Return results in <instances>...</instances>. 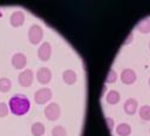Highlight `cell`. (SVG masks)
<instances>
[{
    "label": "cell",
    "mask_w": 150,
    "mask_h": 136,
    "mask_svg": "<svg viewBox=\"0 0 150 136\" xmlns=\"http://www.w3.org/2000/svg\"><path fill=\"white\" fill-rule=\"evenodd\" d=\"M8 106L15 116H23L30 110V101L24 94H16L10 99Z\"/></svg>",
    "instance_id": "1"
},
{
    "label": "cell",
    "mask_w": 150,
    "mask_h": 136,
    "mask_svg": "<svg viewBox=\"0 0 150 136\" xmlns=\"http://www.w3.org/2000/svg\"><path fill=\"white\" fill-rule=\"evenodd\" d=\"M28 39H29L30 43L39 45L43 39V30L41 29V27H39L37 24H33V26L29 28Z\"/></svg>",
    "instance_id": "2"
},
{
    "label": "cell",
    "mask_w": 150,
    "mask_h": 136,
    "mask_svg": "<svg viewBox=\"0 0 150 136\" xmlns=\"http://www.w3.org/2000/svg\"><path fill=\"white\" fill-rule=\"evenodd\" d=\"M52 90L49 88H41L35 93V103L39 105H45L52 99Z\"/></svg>",
    "instance_id": "3"
},
{
    "label": "cell",
    "mask_w": 150,
    "mask_h": 136,
    "mask_svg": "<svg viewBox=\"0 0 150 136\" xmlns=\"http://www.w3.org/2000/svg\"><path fill=\"white\" fill-rule=\"evenodd\" d=\"M45 116L48 120H57L60 117V107L58 104L52 103L45 107Z\"/></svg>",
    "instance_id": "4"
},
{
    "label": "cell",
    "mask_w": 150,
    "mask_h": 136,
    "mask_svg": "<svg viewBox=\"0 0 150 136\" xmlns=\"http://www.w3.org/2000/svg\"><path fill=\"white\" fill-rule=\"evenodd\" d=\"M33 80H34V72L30 69L22 71L18 76V83L22 87H29V85H31Z\"/></svg>",
    "instance_id": "5"
},
{
    "label": "cell",
    "mask_w": 150,
    "mask_h": 136,
    "mask_svg": "<svg viewBox=\"0 0 150 136\" xmlns=\"http://www.w3.org/2000/svg\"><path fill=\"white\" fill-rule=\"evenodd\" d=\"M51 54H52V47L49 42H43L37 49V57L42 61H47L51 58Z\"/></svg>",
    "instance_id": "6"
},
{
    "label": "cell",
    "mask_w": 150,
    "mask_h": 136,
    "mask_svg": "<svg viewBox=\"0 0 150 136\" xmlns=\"http://www.w3.org/2000/svg\"><path fill=\"white\" fill-rule=\"evenodd\" d=\"M36 78L41 84H47L52 80V71L48 68H41L36 73Z\"/></svg>",
    "instance_id": "7"
},
{
    "label": "cell",
    "mask_w": 150,
    "mask_h": 136,
    "mask_svg": "<svg viewBox=\"0 0 150 136\" xmlns=\"http://www.w3.org/2000/svg\"><path fill=\"white\" fill-rule=\"evenodd\" d=\"M120 78H121L122 83L130 85V84H133V83L136 82V80H137V73H136L132 69H125V70H122V72H121Z\"/></svg>",
    "instance_id": "8"
},
{
    "label": "cell",
    "mask_w": 150,
    "mask_h": 136,
    "mask_svg": "<svg viewBox=\"0 0 150 136\" xmlns=\"http://www.w3.org/2000/svg\"><path fill=\"white\" fill-rule=\"evenodd\" d=\"M11 63H12V66H13L15 69H17V70L24 69L27 65V57L23 53H16L13 57H12Z\"/></svg>",
    "instance_id": "9"
},
{
    "label": "cell",
    "mask_w": 150,
    "mask_h": 136,
    "mask_svg": "<svg viewBox=\"0 0 150 136\" xmlns=\"http://www.w3.org/2000/svg\"><path fill=\"white\" fill-rule=\"evenodd\" d=\"M137 108H138V101L133 98L127 99L124 104V111H125V113L129 116H133L137 112Z\"/></svg>",
    "instance_id": "10"
},
{
    "label": "cell",
    "mask_w": 150,
    "mask_h": 136,
    "mask_svg": "<svg viewBox=\"0 0 150 136\" xmlns=\"http://www.w3.org/2000/svg\"><path fill=\"white\" fill-rule=\"evenodd\" d=\"M24 19H25V17H24V14L22 11H15L10 17V23L12 27L18 28L24 23Z\"/></svg>",
    "instance_id": "11"
},
{
    "label": "cell",
    "mask_w": 150,
    "mask_h": 136,
    "mask_svg": "<svg viewBox=\"0 0 150 136\" xmlns=\"http://www.w3.org/2000/svg\"><path fill=\"white\" fill-rule=\"evenodd\" d=\"M62 80H64V82L69 85H72L76 83L77 81V75H76V72H74L73 70H65L64 73H62Z\"/></svg>",
    "instance_id": "12"
},
{
    "label": "cell",
    "mask_w": 150,
    "mask_h": 136,
    "mask_svg": "<svg viewBox=\"0 0 150 136\" xmlns=\"http://www.w3.org/2000/svg\"><path fill=\"white\" fill-rule=\"evenodd\" d=\"M136 29L142 34H149L150 33V18H143L137 24Z\"/></svg>",
    "instance_id": "13"
},
{
    "label": "cell",
    "mask_w": 150,
    "mask_h": 136,
    "mask_svg": "<svg viewBox=\"0 0 150 136\" xmlns=\"http://www.w3.org/2000/svg\"><path fill=\"white\" fill-rule=\"evenodd\" d=\"M45 125L42 124V123L37 122V123H34L33 127H31V134L33 136H43L45 135Z\"/></svg>",
    "instance_id": "14"
},
{
    "label": "cell",
    "mask_w": 150,
    "mask_h": 136,
    "mask_svg": "<svg viewBox=\"0 0 150 136\" xmlns=\"http://www.w3.org/2000/svg\"><path fill=\"white\" fill-rule=\"evenodd\" d=\"M117 134L119 136H130L131 135V127L129 124H126V123H121V124H119L117 127Z\"/></svg>",
    "instance_id": "15"
},
{
    "label": "cell",
    "mask_w": 150,
    "mask_h": 136,
    "mask_svg": "<svg viewBox=\"0 0 150 136\" xmlns=\"http://www.w3.org/2000/svg\"><path fill=\"white\" fill-rule=\"evenodd\" d=\"M106 100L109 105H115L120 101V94L117 90H110L106 96Z\"/></svg>",
    "instance_id": "16"
},
{
    "label": "cell",
    "mask_w": 150,
    "mask_h": 136,
    "mask_svg": "<svg viewBox=\"0 0 150 136\" xmlns=\"http://www.w3.org/2000/svg\"><path fill=\"white\" fill-rule=\"evenodd\" d=\"M10 89H11V81L6 77L0 78V92L7 93Z\"/></svg>",
    "instance_id": "17"
},
{
    "label": "cell",
    "mask_w": 150,
    "mask_h": 136,
    "mask_svg": "<svg viewBox=\"0 0 150 136\" xmlns=\"http://www.w3.org/2000/svg\"><path fill=\"white\" fill-rule=\"evenodd\" d=\"M139 117L143 120H150V106L145 105L139 108Z\"/></svg>",
    "instance_id": "18"
},
{
    "label": "cell",
    "mask_w": 150,
    "mask_h": 136,
    "mask_svg": "<svg viewBox=\"0 0 150 136\" xmlns=\"http://www.w3.org/2000/svg\"><path fill=\"white\" fill-rule=\"evenodd\" d=\"M52 136H67V131L64 127L61 125H55L52 129Z\"/></svg>",
    "instance_id": "19"
},
{
    "label": "cell",
    "mask_w": 150,
    "mask_h": 136,
    "mask_svg": "<svg viewBox=\"0 0 150 136\" xmlns=\"http://www.w3.org/2000/svg\"><path fill=\"white\" fill-rule=\"evenodd\" d=\"M118 78V75L114 70H109V72L107 73V77H106V82L107 83H114Z\"/></svg>",
    "instance_id": "20"
},
{
    "label": "cell",
    "mask_w": 150,
    "mask_h": 136,
    "mask_svg": "<svg viewBox=\"0 0 150 136\" xmlns=\"http://www.w3.org/2000/svg\"><path fill=\"white\" fill-rule=\"evenodd\" d=\"M8 115V107L5 103H0V117H6Z\"/></svg>",
    "instance_id": "21"
},
{
    "label": "cell",
    "mask_w": 150,
    "mask_h": 136,
    "mask_svg": "<svg viewBox=\"0 0 150 136\" xmlns=\"http://www.w3.org/2000/svg\"><path fill=\"white\" fill-rule=\"evenodd\" d=\"M106 124H107V127H108V129H109L110 131L113 130V125H114L113 119H112V118H106Z\"/></svg>",
    "instance_id": "22"
},
{
    "label": "cell",
    "mask_w": 150,
    "mask_h": 136,
    "mask_svg": "<svg viewBox=\"0 0 150 136\" xmlns=\"http://www.w3.org/2000/svg\"><path fill=\"white\" fill-rule=\"evenodd\" d=\"M149 85H150V78H149Z\"/></svg>",
    "instance_id": "23"
},
{
    "label": "cell",
    "mask_w": 150,
    "mask_h": 136,
    "mask_svg": "<svg viewBox=\"0 0 150 136\" xmlns=\"http://www.w3.org/2000/svg\"><path fill=\"white\" fill-rule=\"evenodd\" d=\"M149 48H150V42H149Z\"/></svg>",
    "instance_id": "24"
}]
</instances>
